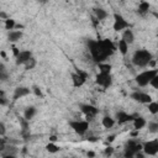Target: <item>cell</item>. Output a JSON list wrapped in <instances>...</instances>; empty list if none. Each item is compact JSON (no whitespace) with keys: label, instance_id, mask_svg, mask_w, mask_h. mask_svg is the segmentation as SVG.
Segmentation results:
<instances>
[{"label":"cell","instance_id":"obj_1","mask_svg":"<svg viewBox=\"0 0 158 158\" xmlns=\"http://www.w3.org/2000/svg\"><path fill=\"white\" fill-rule=\"evenodd\" d=\"M116 47L112 44L110 40H99L89 42V52L91 58L98 63H104V60L110 57Z\"/></svg>","mask_w":158,"mask_h":158},{"label":"cell","instance_id":"obj_2","mask_svg":"<svg viewBox=\"0 0 158 158\" xmlns=\"http://www.w3.org/2000/svg\"><path fill=\"white\" fill-rule=\"evenodd\" d=\"M153 58L148 49H137L132 56V64L137 68H147L149 60Z\"/></svg>","mask_w":158,"mask_h":158},{"label":"cell","instance_id":"obj_3","mask_svg":"<svg viewBox=\"0 0 158 158\" xmlns=\"http://www.w3.org/2000/svg\"><path fill=\"white\" fill-rule=\"evenodd\" d=\"M156 75H158V70H157V69H149V68H148V69H144V70L139 72V73L136 75L135 81H136V84H137L138 86L144 88V86L149 85V81H151Z\"/></svg>","mask_w":158,"mask_h":158},{"label":"cell","instance_id":"obj_4","mask_svg":"<svg viewBox=\"0 0 158 158\" xmlns=\"http://www.w3.org/2000/svg\"><path fill=\"white\" fill-rule=\"evenodd\" d=\"M142 151V143H139L136 139H130L126 146H125V151H123V157L125 158H133L135 154L137 152Z\"/></svg>","mask_w":158,"mask_h":158},{"label":"cell","instance_id":"obj_5","mask_svg":"<svg viewBox=\"0 0 158 158\" xmlns=\"http://www.w3.org/2000/svg\"><path fill=\"white\" fill-rule=\"evenodd\" d=\"M142 152L144 156H157L158 153V139H151L142 143Z\"/></svg>","mask_w":158,"mask_h":158},{"label":"cell","instance_id":"obj_6","mask_svg":"<svg viewBox=\"0 0 158 158\" xmlns=\"http://www.w3.org/2000/svg\"><path fill=\"white\" fill-rule=\"evenodd\" d=\"M112 27L115 31L117 32H122L125 31L126 28H130V23L128 21L120 14H114V23H112Z\"/></svg>","mask_w":158,"mask_h":158},{"label":"cell","instance_id":"obj_7","mask_svg":"<svg viewBox=\"0 0 158 158\" xmlns=\"http://www.w3.org/2000/svg\"><path fill=\"white\" fill-rule=\"evenodd\" d=\"M69 125L73 128V131L79 135H84L89 130V122L85 120H74V121H70Z\"/></svg>","mask_w":158,"mask_h":158},{"label":"cell","instance_id":"obj_8","mask_svg":"<svg viewBox=\"0 0 158 158\" xmlns=\"http://www.w3.org/2000/svg\"><path fill=\"white\" fill-rule=\"evenodd\" d=\"M80 110H81V112L84 114V116H85V121H90V120H93L96 115H98V112H99V110L95 107V106H93V105H89V104H86V105H81L80 106Z\"/></svg>","mask_w":158,"mask_h":158},{"label":"cell","instance_id":"obj_9","mask_svg":"<svg viewBox=\"0 0 158 158\" xmlns=\"http://www.w3.org/2000/svg\"><path fill=\"white\" fill-rule=\"evenodd\" d=\"M95 81L98 85H100L104 89H107L109 86H111L112 84V79H111V74H105V73H99L95 78Z\"/></svg>","mask_w":158,"mask_h":158},{"label":"cell","instance_id":"obj_10","mask_svg":"<svg viewBox=\"0 0 158 158\" xmlns=\"http://www.w3.org/2000/svg\"><path fill=\"white\" fill-rule=\"evenodd\" d=\"M131 98L135 100V101H138L139 104H149L151 101H153L152 100V96L149 95V94H147V93H143V91H141V90H136V91H133L132 94H131Z\"/></svg>","mask_w":158,"mask_h":158},{"label":"cell","instance_id":"obj_11","mask_svg":"<svg viewBox=\"0 0 158 158\" xmlns=\"http://www.w3.org/2000/svg\"><path fill=\"white\" fill-rule=\"evenodd\" d=\"M86 79H88V74L85 72H83V70H79L75 74H73V85L75 88L81 86L86 81Z\"/></svg>","mask_w":158,"mask_h":158},{"label":"cell","instance_id":"obj_12","mask_svg":"<svg viewBox=\"0 0 158 158\" xmlns=\"http://www.w3.org/2000/svg\"><path fill=\"white\" fill-rule=\"evenodd\" d=\"M32 58V53L30 52V51H20V53H19V56L16 57V64L17 65H25L27 62H30V59Z\"/></svg>","mask_w":158,"mask_h":158},{"label":"cell","instance_id":"obj_13","mask_svg":"<svg viewBox=\"0 0 158 158\" xmlns=\"http://www.w3.org/2000/svg\"><path fill=\"white\" fill-rule=\"evenodd\" d=\"M30 93H31L30 88H27V86H19V88L15 89L12 98H14V100H19V99H22V98L27 96Z\"/></svg>","mask_w":158,"mask_h":158},{"label":"cell","instance_id":"obj_14","mask_svg":"<svg viewBox=\"0 0 158 158\" xmlns=\"http://www.w3.org/2000/svg\"><path fill=\"white\" fill-rule=\"evenodd\" d=\"M121 40H123L128 46L132 44L133 41H135V33H133V31L131 28H126L125 31H122V38Z\"/></svg>","mask_w":158,"mask_h":158},{"label":"cell","instance_id":"obj_15","mask_svg":"<svg viewBox=\"0 0 158 158\" xmlns=\"http://www.w3.org/2000/svg\"><path fill=\"white\" fill-rule=\"evenodd\" d=\"M133 117H135V116L128 115V114L125 112V111H118V112L116 114V118H117L118 123H126V122H130V121L133 120Z\"/></svg>","mask_w":158,"mask_h":158},{"label":"cell","instance_id":"obj_16","mask_svg":"<svg viewBox=\"0 0 158 158\" xmlns=\"http://www.w3.org/2000/svg\"><path fill=\"white\" fill-rule=\"evenodd\" d=\"M132 125H133V128H135V130L139 131V130H142V128L147 125V122H146V120H144L143 117H141V116H135L133 120H132Z\"/></svg>","mask_w":158,"mask_h":158},{"label":"cell","instance_id":"obj_17","mask_svg":"<svg viewBox=\"0 0 158 158\" xmlns=\"http://www.w3.org/2000/svg\"><path fill=\"white\" fill-rule=\"evenodd\" d=\"M22 38V32L20 30H12V31H9V35H7V40L12 43L20 41Z\"/></svg>","mask_w":158,"mask_h":158},{"label":"cell","instance_id":"obj_18","mask_svg":"<svg viewBox=\"0 0 158 158\" xmlns=\"http://www.w3.org/2000/svg\"><path fill=\"white\" fill-rule=\"evenodd\" d=\"M36 112H37V110H36V107H35V106H28V107H26V109H25L23 118H25L26 121H30L31 118H33V117H35Z\"/></svg>","mask_w":158,"mask_h":158},{"label":"cell","instance_id":"obj_19","mask_svg":"<svg viewBox=\"0 0 158 158\" xmlns=\"http://www.w3.org/2000/svg\"><path fill=\"white\" fill-rule=\"evenodd\" d=\"M101 125L104 128H112L115 126V118H112L111 116H104L101 118Z\"/></svg>","mask_w":158,"mask_h":158},{"label":"cell","instance_id":"obj_20","mask_svg":"<svg viewBox=\"0 0 158 158\" xmlns=\"http://www.w3.org/2000/svg\"><path fill=\"white\" fill-rule=\"evenodd\" d=\"M117 49L122 56H126L128 53V44L123 40H118L117 42Z\"/></svg>","mask_w":158,"mask_h":158},{"label":"cell","instance_id":"obj_21","mask_svg":"<svg viewBox=\"0 0 158 158\" xmlns=\"http://www.w3.org/2000/svg\"><path fill=\"white\" fill-rule=\"evenodd\" d=\"M95 16H96V20L98 21H102V20H105L109 16V14H107L106 10L99 7V9H95Z\"/></svg>","mask_w":158,"mask_h":158},{"label":"cell","instance_id":"obj_22","mask_svg":"<svg viewBox=\"0 0 158 158\" xmlns=\"http://www.w3.org/2000/svg\"><path fill=\"white\" fill-rule=\"evenodd\" d=\"M148 11H149V2H147V1H141V2L138 4V12H139L141 15H146V14H148Z\"/></svg>","mask_w":158,"mask_h":158},{"label":"cell","instance_id":"obj_23","mask_svg":"<svg viewBox=\"0 0 158 158\" xmlns=\"http://www.w3.org/2000/svg\"><path fill=\"white\" fill-rule=\"evenodd\" d=\"M4 27H5V30H9V31L15 30V27H16V22H15V20H12V19L9 17L7 20L4 21Z\"/></svg>","mask_w":158,"mask_h":158},{"label":"cell","instance_id":"obj_24","mask_svg":"<svg viewBox=\"0 0 158 158\" xmlns=\"http://www.w3.org/2000/svg\"><path fill=\"white\" fill-rule=\"evenodd\" d=\"M99 73L110 74L111 73V65L109 63H99Z\"/></svg>","mask_w":158,"mask_h":158},{"label":"cell","instance_id":"obj_25","mask_svg":"<svg viewBox=\"0 0 158 158\" xmlns=\"http://www.w3.org/2000/svg\"><path fill=\"white\" fill-rule=\"evenodd\" d=\"M147 107H148V112H151L152 115L158 114V102L157 101H151L149 104H147Z\"/></svg>","mask_w":158,"mask_h":158},{"label":"cell","instance_id":"obj_26","mask_svg":"<svg viewBox=\"0 0 158 158\" xmlns=\"http://www.w3.org/2000/svg\"><path fill=\"white\" fill-rule=\"evenodd\" d=\"M46 149H47L49 153H53V154H54V153L59 152L60 148H59V146H58L56 142H49V143L46 146Z\"/></svg>","mask_w":158,"mask_h":158},{"label":"cell","instance_id":"obj_27","mask_svg":"<svg viewBox=\"0 0 158 158\" xmlns=\"http://www.w3.org/2000/svg\"><path fill=\"white\" fill-rule=\"evenodd\" d=\"M148 132L149 133H157L158 132V122L149 121L148 122Z\"/></svg>","mask_w":158,"mask_h":158},{"label":"cell","instance_id":"obj_28","mask_svg":"<svg viewBox=\"0 0 158 158\" xmlns=\"http://www.w3.org/2000/svg\"><path fill=\"white\" fill-rule=\"evenodd\" d=\"M149 85H151L153 89H158V75H156V77L149 81Z\"/></svg>","mask_w":158,"mask_h":158},{"label":"cell","instance_id":"obj_29","mask_svg":"<svg viewBox=\"0 0 158 158\" xmlns=\"http://www.w3.org/2000/svg\"><path fill=\"white\" fill-rule=\"evenodd\" d=\"M35 65H36V60H35V58H31V59H30V62H27V63L25 64L26 69H32Z\"/></svg>","mask_w":158,"mask_h":158},{"label":"cell","instance_id":"obj_30","mask_svg":"<svg viewBox=\"0 0 158 158\" xmlns=\"http://www.w3.org/2000/svg\"><path fill=\"white\" fill-rule=\"evenodd\" d=\"M6 135V126L2 121H0V137H4Z\"/></svg>","mask_w":158,"mask_h":158},{"label":"cell","instance_id":"obj_31","mask_svg":"<svg viewBox=\"0 0 158 158\" xmlns=\"http://www.w3.org/2000/svg\"><path fill=\"white\" fill-rule=\"evenodd\" d=\"M6 149V139L5 138H0V152H4Z\"/></svg>","mask_w":158,"mask_h":158},{"label":"cell","instance_id":"obj_32","mask_svg":"<svg viewBox=\"0 0 158 158\" xmlns=\"http://www.w3.org/2000/svg\"><path fill=\"white\" fill-rule=\"evenodd\" d=\"M104 153H105V156H109V157H110V156L114 153V148H112L111 146H109V147H106V148H105Z\"/></svg>","mask_w":158,"mask_h":158},{"label":"cell","instance_id":"obj_33","mask_svg":"<svg viewBox=\"0 0 158 158\" xmlns=\"http://www.w3.org/2000/svg\"><path fill=\"white\" fill-rule=\"evenodd\" d=\"M32 90H33V93H35V95H36V96H43V94H42V91H41V89H40V88L33 86V88H32Z\"/></svg>","mask_w":158,"mask_h":158},{"label":"cell","instance_id":"obj_34","mask_svg":"<svg viewBox=\"0 0 158 158\" xmlns=\"http://www.w3.org/2000/svg\"><path fill=\"white\" fill-rule=\"evenodd\" d=\"M12 53H14V57L16 58V57L19 56V53H20V49H19L16 46H12Z\"/></svg>","mask_w":158,"mask_h":158},{"label":"cell","instance_id":"obj_35","mask_svg":"<svg viewBox=\"0 0 158 158\" xmlns=\"http://www.w3.org/2000/svg\"><path fill=\"white\" fill-rule=\"evenodd\" d=\"M7 78H9V75H7L6 70H5V72H1V73H0V80H6Z\"/></svg>","mask_w":158,"mask_h":158},{"label":"cell","instance_id":"obj_36","mask_svg":"<svg viewBox=\"0 0 158 158\" xmlns=\"http://www.w3.org/2000/svg\"><path fill=\"white\" fill-rule=\"evenodd\" d=\"M0 105H2V106L7 105V100H6L5 96H1V98H0Z\"/></svg>","mask_w":158,"mask_h":158},{"label":"cell","instance_id":"obj_37","mask_svg":"<svg viewBox=\"0 0 158 158\" xmlns=\"http://www.w3.org/2000/svg\"><path fill=\"white\" fill-rule=\"evenodd\" d=\"M86 156H88V157H90V158H93V157H95V153H94L93 151H89V152L86 153Z\"/></svg>","mask_w":158,"mask_h":158},{"label":"cell","instance_id":"obj_38","mask_svg":"<svg viewBox=\"0 0 158 158\" xmlns=\"http://www.w3.org/2000/svg\"><path fill=\"white\" fill-rule=\"evenodd\" d=\"M138 132H139V131L135 130V131H132V132H131V136H132V137H136V136H138Z\"/></svg>","mask_w":158,"mask_h":158},{"label":"cell","instance_id":"obj_39","mask_svg":"<svg viewBox=\"0 0 158 158\" xmlns=\"http://www.w3.org/2000/svg\"><path fill=\"white\" fill-rule=\"evenodd\" d=\"M2 158H16V156L15 154H5Z\"/></svg>","mask_w":158,"mask_h":158},{"label":"cell","instance_id":"obj_40","mask_svg":"<svg viewBox=\"0 0 158 158\" xmlns=\"http://www.w3.org/2000/svg\"><path fill=\"white\" fill-rule=\"evenodd\" d=\"M56 141H57L56 136H49V142H56Z\"/></svg>","mask_w":158,"mask_h":158},{"label":"cell","instance_id":"obj_41","mask_svg":"<svg viewBox=\"0 0 158 158\" xmlns=\"http://www.w3.org/2000/svg\"><path fill=\"white\" fill-rule=\"evenodd\" d=\"M1 72H5V65L2 64V63H0V73Z\"/></svg>","mask_w":158,"mask_h":158},{"label":"cell","instance_id":"obj_42","mask_svg":"<svg viewBox=\"0 0 158 158\" xmlns=\"http://www.w3.org/2000/svg\"><path fill=\"white\" fill-rule=\"evenodd\" d=\"M68 158H78V157H68Z\"/></svg>","mask_w":158,"mask_h":158},{"label":"cell","instance_id":"obj_43","mask_svg":"<svg viewBox=\"0 0 158 158\" xmlns=\"http://www.w3.org/2000/svg\"><path fill=\"white\" fill-rule=\"evenodd\" d=\"M0 23H1V20H0Z\"/></svg>","mask_w":158,"mask_h":158}]
</instances>
